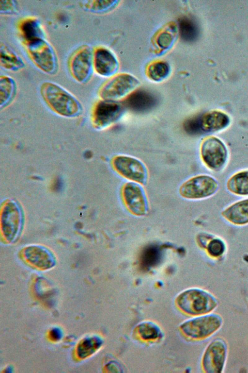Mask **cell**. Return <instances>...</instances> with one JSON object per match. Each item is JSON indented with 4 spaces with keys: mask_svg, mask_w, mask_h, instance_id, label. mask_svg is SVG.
I'll use <instances>...</instances> for the list:
<instances>
[{
    "mask_svg": "<svg viewBox=\"0 0 248 373\" xmlns=\"http://www.w3.org/2000/svg\"><path fill=\"white\" fill-rule=\"evenodd\" d=\"M18 11L17 1L14 0H0V14L4 15H12Z\"/></svg>",
    "mask_w": 248,
    "mask_h": 373,
    "instance_id": "obj_27",
    "label": "cell"
},
{
    "mask_svg": "<svg viewBox=\"0 0 248 373\" xmlns=\"http://www.w3.org/2000/svg\"><path fill=\"white\" fill-rule=\"evenodd\" d=\"M173 36L168 32L161 33L157 37L156 43L158 46L163 49L168 48L172 44Z\"/></svg>",
    "mask_w": 248,
    "mask_h": 373,
    "instance_id": "obj_28",
    "label": "cell"
},
{
    "mask_svg": "<svg viewBox=\"0 0 248 373\" xmlns=\"http://www.w3.org/2000/svg\"><path fill=\"white\" fill-rule=\"evenodd\" d=\"M176 304L186 314L197 316L213 312L218 302L210 292L199 288H192L180 293L176 298Z\"/></svg>",
    "mask_w": 248,
    "mask_h": 373,
    "instance_id": "obj_2",
    "label": "cell"
},
{
    "mask_svg": "<svg viewBox=\"0 0 248 373\" xmlns=\"http://www.w3.org/2000/svg\"><path fill=\"white\" fill-rule=\"evenodd\" d=\"M220 214L223 220L232 226L241 227L248 225V197L225 206Z\"/></svg>",
    "mask_w": 248,
    "mask_h": 373,
    "instance_id": "obj_13",
    "label": "cell"
},
{
    "mask_svg": "<svg viewBox=\"0 0 248 373\" xmlns=\"http://www.w3.org/2000/svg\"><path fill=\"white\" fill-rule=\"evenodd\" d=\"M178 29L181 39L186 42L194 41L199 34V27L196 21L186 16L179 19Z\"/></svg>",
    "mask_w": 248,
    "mask_h": 373,
    "instance_id": "obj_21",
    "label": "cell"
},
{
    "mask_svg": "<svg viewBox=\"0 0 248 373\" xmlns=\"http://www.w3.org/2000/svg\"><path fill=\"white\" fill-rule=\"evenodd\" d=\"M50 336L54 340H58L61 337V333L58 329H54L51 331Z\"/></svg>",
    "mask_w": 248,
    "mask_h": 373,
    "instance_id": "obj_30",
    "label": "cell"
},
{
    "mask_svg": "<svg viewBox=\"0 0 248 373\" xmlns=\"http://www.w3.org/2000/svg\"><path fill=\"white\" fill-rule=\"evenodd\" d=\"M82 8L91 13L99 14L108 11L113 7L116 1L105 0H88L81 2Z\"/></svg>",
    "mask_w": 248,
    "mask_h": 373,
    "instance_id": "obj_24",
    "label": "cell"
},
{
    "mask_svg": "<svg viewBox=\"0 0 248 373\" xmlns=\"http://www.w3.org/2000/svg\"><path fill=\"white\" fill-rule=\"evenodd\" d=\"M122 192L126 206L133 214L143 216L147 213V198L140 184L128 182L123 186Z\"/></svg>",
    "mask_w": 248,
    "mask_h": 373,
    "instance_id": "obj_12",
    "label": "cell"
},
{
    "mask_svg": "<svg viewBox=\"0 0 248 373\" xmlns=\"http://www.w3.org/2000/svg\"><path fill=\"white\" fill-rule=\"evenodd\" d=\"M28 55L40 70L49 75L56 74L59 69L57 53L46 39H39L25 45Z\"/></svg>",
    "mask_w": 248,
    "mask_h": 373,
    "instance_id": "obj_4",
    "label": "cell"
},
{
    "mask_svg": "<svg viewBox=\"0 0 248 373\" xmlns=\"http://www.w3.org/2000/svg\"><path fill=\"white\" fill-rule=\"evenodd\" d=\"M40 91L45 102L57 113L63 116L73 117L80 113L82 108L79 101L57 84L45 82L41 85Z\"/></svg>",
    "mask_w": 248,
    "mask_h": 373,
    "instance_id": "obj_1",
    "label": "cell"
},
{
    "mask_svg": "<svg viewBox=\"0 0 248 373\" xmlns=\"http://www.w3.org/2000/svg\"><path fill=\"white\" fill-rule=\"evenodd\" d=\"M102 343L99 337L89 338L83 340L78 347V354L81 358H84L93 354L98 349Z\"/></svg>",
    "mask_w": 248,
    "mask_h": 373,
    "instance_id": "obj_25",
    "label": "cell"
},
{
    "mask_svg": "<svg viewBox=\"0 0 248 373\" xmlns=\"http://www.w3.org/2000/svg\"><path fill=\"white\" fill-rule=\"evenodd\" d=\"M228 345L221 337L214 339L207 345L202 356V370L207 373L224 372L228 356Z\"/></svg>",
    "mask_w": 248,
    "mask_h": 373,
    "instance_id": "obj_5",
    "label": "cell"
},
{
    "mask_svg": "<svg viewBox=\"0 0 248 373\" xmlns=\"http://www.w3.org/2000/svg\"><path fill=\"white\" fill-rule=\"evenodd\" d=\"M124 105L117 101L103 100L93 111L95 124L99 128L107 127L117 121L122 115Z\"/></svg>",
    "mask_w": 248,
    "mask_h": 373,
    "instance_id": "obj_11",
    "label": "cell"
},
{
    "mask_svg": "<svg viewBox=\"0 0 248 373\" xmlns=\"http://www.w3.org/2000/svg\"><path fill=\"white\" fill-rule=\"evenodd\" d=\"M115 170L124 178L140 185L145 184L148 179V171L140 160L128 155H118L112 161Z\"/></svg>",
    "mask_w": 248,
    "mask_h": 373,
    "instance_id": "obj_9",
    "label": "cell"
},
{
    "mask_svg": "<svg viewBox=\"0 0 248 373\" xmlns=\"http://www.w3.org/2000/svg\"><path fill=\"white\" fill-rule=\"evenodd\" d=\"M223 324L222 317L210 313L194 316L180 325V329L186 337L195 340L205 339L217 333Z\"/></svg>",
    "mask_w": 248,
    "mask_h": 373,
    "instance_id": "obj_3",
    "label": "cell"
},
{
    "mask_svg": "<svg viewBox=\"0 0 248 373\" xmlns=\"http://www.w3.org/2000/svg\"><path fill=\"white\" fill-rule=\"evenodd\" d=\"M18 27L25 45L37 40L46 39L43 25L35 17H28L23 19L18 24Z\"/></svg>",
    "mask_w": 248,
    "mask_h": 373,
    "instance_id": "obj_17",
    "label": "cell"
},
{
    "mask_svg": "<svg viewBox=\"0 0 248 373\" xmlns=\"http://www.w3.org/2000/svg\"><path fill=\"white\" fill-rule=\"evenodd\" d=\"M200 154L206 166L215 171L222 170L228 158V151L225 144L215 136L207 137L203 140Z\"/></svg>",
    "mask_w": 248,
    "mask_h": 373,
    "instance_id": "obj_8",
    "label": "cell"
},
{
    "mask_svg": "<svg viewBox=\"0 0 248 373\" xmlns=\"http://www.w3.org/2000/svg\"><path fill=\"white\" fill-rule=\"evenodd\" d=\"M139 81L127 74H120L106 83L100 91L103 100L117 101L130 94L138 86Z\"/></svg>",
    "mask_w": 248,
    "mask_h": 373,
    "instance_id": "obj_10",
    "label": "cell"
},
{
    "mask_svg": "<svg viewBox=\"0 0 248 373\" xmlns=\"http://www.w3.org/2000/svg\"><path fill=\"white\" fill-rule=\"evenodd\" d=\"M69 69L78 83L86 84L91 80L94 70L93 50L91 46L84 45L77 49L70 59Z\"/></svg>",
    "mask_w": 248,
    "mask_h": 373,
    "instance_id": "obj_7",
    "label": "cell"
},
{
    "mask_svg": "<svg viewBox=\"0 0 248 373\" xmlns=\"http://www.w3.org/2000/svg\"><path fill=\"white\" fill-rule=\"evenodd\" d=\"M184 127L188 133L192 134L199 132L201 131L199 118L188 119L185 123Z\"/></svg>",
    "mask_w": 248,
    "mask_h": 373,
    "instance_id": "obj_29",
    "label": "cell"
},
{
    "mask_svg": "<svg viewBox=\"0 0 248 373\" xmlns=\"http://www.w3.org/2000/svg\"><path fill=\"white\" fill-rule=\"evenodd\" d=\"M137 331L141 339L144 340H155L160 337L161 332L158 326L154 322L145 321L137 326Z\"/></svg>",
    "mask_w": 248,
    "mask_h": 373,
    "instance_id": "obj_23",
    "label": "cell"
},
{
    "mask_svg": "<svg viewBox=\"0 0 248 373\" xmlns=\"http://www.w3.org/2000/svg\"><path fill=\"white\" fill-rule=\"evenodd\" d=\"M219 188L217 181L213 177L202 174L192 177L185 181L179 188L183 198L189 200H202L215 195Z\"/></svg>",
    "mask_w": 248,
    "mask_h": 373,
    "instance_id": "obj_6",
    "label": "cell"
},
{
    "mask_svg": "<svg viewBox=\"0 0 248 373\" xmlns=\"http://www.w3.org/2000/svg\"><path fill=\"white\" fill-rule=\"evenodd\" d=\"M169 72L168 64L162 61L156 62L149 66L147 75L150 79L159 81L166 78Z\"/></svg>",
    "mask_w": 248,
    "mask_h": 373,
    "instance_id": "obj_26",
    "label": "cell"
},
{
    "mask_svg": "<svg viewBox=\"0 0 248 373\" xmlns=\"http://www.w3.org/2000/svg\"><path fill=\"white\" fill-rule=\"evenodd\" d=\"M201 131L217 132L226 128L230 123L229 116L223 112L214 110L205 113L199 118Z\"/></svg>",
    "mask_w": 248,
    "mask_h": 373,
    "instance_id": "obj_16",
    "label": "cell"
},
{
    "mask_svg": "<svg viewBox=\"0 0 248 373\" xmlns=\"http://www.w3.org/2000/svg\"><path fill=\"white\" fill-rule=\"evenodd\" d=\"M156 101L153 94L145 90L140 89L131 93L124 104L132 111L142 113L152 109L155 105Z\"/></svg>",
    "mask_w": 248,
    "mask_h": 373,
    "instance_id": "obj_15",
    "label": "cell"
},
{
    "mask_svg": "<svg viewBox=\"0 0 248 373\" xmlns=\"http://www.w3.org/2000/svg\"><path fill=\"white\" fill-rule=\"evenodd\" d=\"M117 68V61L109 50L98 47L93 51V68L98 75L102 77L110 76Z\"/></svg>",
    "mask_w": 248,
    "mask_h": 373,
    "instance_id": "obj_14",
    "label": "cell"
},
{
    "mask_svg": "<svg viewBox=\"0 0 248 373\" xmlns=\"http://www.w3.org/2000/svg\"><path fill=\"white\" fill-rule=\"evenodd\" d=\"M205 237V239L201 244L209 257L215 260L222 258L228 251L225 240L221 237L212 234H207Z\"/></svg>",
    "mask_w": 248,
    "mask_h": 373,
    "instance_id": "obj_19",
    "label": "cell"
},
{
    "mask_svg": "<svg viewBox=\"0 0 248 373\" xmlns=\"http://www.w3.org/2000/svg\"><path fill=\"white\" fill-rule=\"evenodd\" d=\"M226 187L232 195L248 197V170H241L232 175L227 180Z\"/></svg>",
    "mask_w": 248,
    "mask_h": 373,
    "instance_id": "obj_20",
    "label": "cell"
},
{
    "mask_svg": "<svg viewBox=\"0 0 248 373\" xmlns=\"http://www.w3.org/2000/svg\"><path fill=\"white\" fill-rule=\"evenodd\" d=\"M16 90L15 80L11 76L1 75L0 76V107L8 104L14 97Z\"/></svg>",
    "mask_w": 248,
    "mask_h": 373,
    "instance_id": "obj_22",
    "label": "cell"
},
{
    "mask_svg": "<svg viewBox=\"0 0 248 373\" xmlns=\"http://www.w3.org/2000/svg\"><path fill=\"white\" fill-rule=\"evenodd\" d=\"M0 65L3 68L14 72L20 71L26 67L23 59L3 43L0 45Z\"/></svg>",
    "mask_w": 248,
    "mask_h": 373,
    "instance_id": "obj_18",
    "label": "cell"
}]
</instances>
